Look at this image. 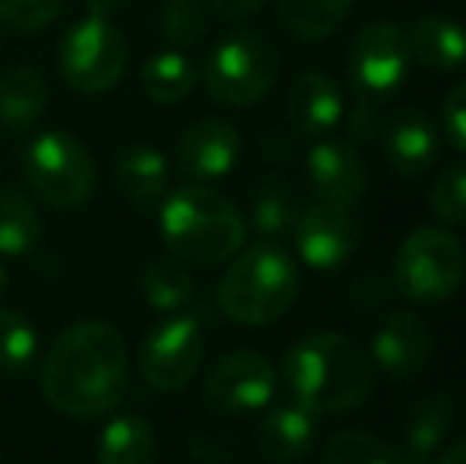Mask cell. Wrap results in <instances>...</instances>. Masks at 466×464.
Returning a JSON list of instances; mask_svg holds the SVG:
<instances>
[{
	"mask_svg": "<svg viewBox=\"0 0 466 464\" xmlns=\"http://www.w3.org/2000/svg\"><path fill=\"white\" fill-rule=\"evenodd\" d=\"M277 391V369L264 353L235 350L209 369L203 382V401L219 414H254L267 407Z\"/></svg>",
	"mask_w": 466,
	"mask_h": 464,
	"instance_id": "cell-11",
	"label": "cell"
},
{
	"mask_svg": "<svg viewBox=\"0 0 466 464\" xmlns=\"http://www.w3.org/2000/svg\"><path fill=\"white\" fill-rule=\"evenodd\" d=\"M374 366L393 378H416L429 366L431 331L416 312H390L371 341Z\"/></svg>",
	"mask_w": 466,
	"mask_h": 464,
	"instance_id": "cell-15",
	"label": "cell"
},
{
	"mask_svg": "<svg viewBox=\"0 0 466 464\" xmlns=\"http://www.w3.org/2000/svg\"><path fill=\"white\" fill-rule=\"evenodd\" d=\"M410 38L393 23H371L352 38L346 55L350 87L362 99H390L410 74Z\"/></svg>",
	"mask_w": 466,
	"mask_h": 464,
	"instance_id": "cell-9",
	"label": "cell"
},
{
	"mask_svg": "<svg viewBox=\"0 0 466 464\" xmlns=\"http://www.w3.org/2000/svg\"><path fill=\"white\" fill-rule=\"evenodd\" d=\"M282 378L295 404L318 417L362 407L374 385L369 353L339 331H320L292 344L282 356Z\"/></svg>",
	"mask_w": 466,
	"mask_h": 464,
	"instance_id": "cell-2",
	"label": "cell"
},
{
	"mask_svg": "<svg viewBox=\"0 0 466 464\" xmlns=\"http://www.w3.org/2000/svg\"><path fill=\"white\" fill-rule=\"evenodd\" d=\"M197 80H200V74H197L194 61L187 55H181V51H159L140 70L143 93L153 102H159V106L185 102L194 93Z\"/></svg>",
	"mask_w": 466,
	"mask_h": 464,
	"instance_id": "cell-26",
	"label": "cell"
},
{
	"mask_svg": "<svg viewBox=\"0 0 466 464\" xmlns=\"http://www.w3.org/2000/svg\"><path fill=\"white\" fill-rule=\"evenodd\" d=\"M264 4L267 0H209L213 13L219 19H226V23H245V19H251Z\"/></svg>",
	"mask_w": 466,
	"mask_h": 464,
	"instance_id": "cell-36",
	"label": "cell"
},
{
	"mask_svg": "<svg viewBox=\"0 0 466 464\" xmlns=\"http://www.w3.org/2000/svg\"><path fill=\"white\" fill-rule=\"evenodd\" d=\"M292 232L301 261L311 264L314 271H337L352 258L359 245V223L352 211L327 204V201L308 204Z\"/></svg>",
	"mask_w": 466,
	"mask_h": 464,
	"instance_id": "cell-12",
	"label": "cell"
},
{
	"mask_svg": "<svg viewBox=\"0 0 466 464\" xmlns=\"http://www.w3.org/2000/svg\"><path fill=\"white\" fill-rule=\"evenodd\" d=\"M143 299L149 303V309L156 312H178L194 299V280L181 267V261L156 258L143 267L140 277Z\"/></svg>",
	"mask_w": 466,
	"mask_h": 464,
	"instance_id": "cell-28",
	"label": "cell"
},
{
	"mask_svg": "<svg viewBox=\"0 0 466 464\" xmlns=\"http://www.w3.org/2000/svg\"><path fill=\"white\" fill-rule=\"evenodd\" d=\"M203 363V328L194 315L159 322L140 347V372L149 388L172 395L197 376Z\"/></svg>",
	"mask_w": 466,
	"mask_h": 464,
	"instance_id": "cell-10",
	"label": "cell"
},
{
	"mask_svg": "<svg viewBox=\"0 0 466 464\" xmlns=\"http://www.w3.org/2000/svg\"><path fill=\"white\" fill-rule=\"evenodd\" d=\"M301 211H305V204H301L299 188L289 179H282V175H270V179L260 181V188L254 191L251 223L267 242H273V239H279V235H289L295 230Z\"/></svg>",
	"mask_w": 466,
	"mask_h": 464,
	"instance_id": "cell-23",
	"label": "cell"
},
{
	"mask_svg": "<svg viewBox=\"0 0 466 464\" xmlns=\"http://www.w3.org/2000/svg\"><path fill=\"white\" fill-rule=\"evenodd\" d=\"M159 230L175 261L194 267L226 264L245 245V220L226 194L200 185H181L159 207Z\"/></svg>",
	"mask_w": 466,
	"mask_h": 464,
	"instance_id": "cell-3",
	"label": "cell"
},
{
	"mask_svg": "<svg viewBox=\"0 0 466 464\" xmlns=\"http://www.w3.org/2000/svg\"><path fill=\"white\" fill-rule=\"evenodd\" d=\"M115 185L140 213H159L168 194V162L153 147H127L115 160Z\"/></svg>",
	"mask_w": 466,
	"mask_h": 464,
	"instance_id": "cell-20",
	"label": "cell"
},
{
	"mask_svg": "<svg viewBox=\"0 0 466 464\" xmlns=\"http://www.w3.org/2000/svg\"><path fill=\"white\" fill-rule=\"evenodd\" d=\"M156 433L143 417L121 414L98 436V464H153Z\"/></svg>",
	"mask_w": 466,
	"mask_h": 464,
	"instance_id": "cell-24",
	"label": "cell"
},
{
	"mask_svg": "<svg viewBox=\"0 0 466 464\" xmlns=\"http://www.w3.org/2000/svg\"><path fill=\"white\" fill-rule=\"evenodd\" d=\"M121 4L124 0H86L89 13H93V16H105V19L115 16V13L121 10Z\"/></svg>",
	"mask_w": 466,
	"mask_h": 464,
	"instance_id": "cell-38",
	"label": "cell"
},
{
	"mask_svg": "<svg viewBox=\"0 0 466 464\" xmlns=\"http://www.w3.org/2000/svg\"><path fill=\"white\" fill-rule=\"evenodd\" d=\"M454 427V401L444 391H429L410 407L400 436V455L406 464H431L444 436Z\"/></svg>",
	"mask_w": 466,
	"mask_h": 464,
	"instance_id": "cell-19",
	"label": "cell"
},
{
	"mask_svg": "<svg viewBox=\"0 0 466 464\" xmlns=\"http://www.w3.org/2000/svg\"><path fill=\"white\" fill-rule=\"evenodd\" d=\"M48 108V80L35 67H13L0 77V124L13 134L32 130Z\"/></svg>",
	"mask_w": 466,
	"mask_h": 464,
	"instance_id": "cell-22",
	"label": "cell"
},
{
	"mask_svg": "<svg viewBox=\"0 0 466 464\" xmlns=\"http://www.w3.org/2000/svg\"><path fill=\"white\" fill-rule=\"evenodd\" d=\"M127 67V38L111 19L93 16L70 26L57 48L61 80L80 96H102L115 89Z\"/></svg>",
	"mask_w": 466,
	"mask_h": 464,
	"instance_id": "cell-8",
	"label": "cell"
},
{
	"mask_svg": "<svg viewBox=\"0 0 466 464\" xmlns=\"http://www.w3.org/2000/svg\"><path fill=\"white\" fill-rule=\"evenodd\" d=\"M286 115L299 134L320 137L333 130L343 118V93L339 83L324 70H305L299 80L289 87Z\"/></svg>",
	"mask_w": 466,
	"mask_h": 464,
	"instance_id": "cell-17",
	"label": "cell"
},
{
	"mask_svg": "<svg viewBox=\"0 0 466 464\" xmlns=\"http://www.w3.org/2000/svg\"><path fill=\"white\" fill-rule=\"evenodd\" d=\"M35 350L38 337L25 315H19L16 309H0V372H23L35 359Z\"/></svg>",
	"mask_w": 466,
	"mask_h": 464,
	"instance_id": "cell-31",
	"label": "cell"
},
{
	"mask_svg": "<svg viewBox=\"0 0 466 464\" xmlns=\"http://www.w3.org/2000/svg\"><path fill=\"white\" fill-rule=\"evenodd\" d=\"M279 77V51L264 32L238 29L219 38L203 61V87L209 99L228 108H248L273 89Z\"/></svg>",
	"mask_w": 466,
	"mask_h": 464,
	"instance_id": "cell-5",
	"label": "cell"
},
{
	"mask_svg": "<svg viewBox=\"0 0 466 464\" xmlns=\"http://www.w3.org/2000/svg\"><path fill=\"white\" fill-rule=\"evenodd\" d=\"M42 239V217L19 188L0 185V254L19 258Z\"/></svg>",
	"mask_w": 466,
	"mask_h": 464,
	"instance_id": "cell-27",
	"label": "cell"
},
{
	"mask_svg": "<svg viewBox=\"0 0 466 464\" xmlns=\"http://www.w3.org/2000/svg\"><path fill=\"white\" fill-rule=\"evenodd\" d=\"M318 436V414L301 404H279L258 423V449L270 464H292L305 459Z\"/></svg>",
	"mask_w": 466,
	"mask_h": 464,
	"instance_id": "cell-18",
	"label": "cell"
},
{
	"mask_svg": "<svg viewBox=\"0 0 466 464\" xmlns=\"http://www.w3.org/2000/svg\"><path fill=\"white\" fill-rule=\"evenodd\" d=\"M23 175L32 194L57 211L83 207L96 191V162L70 130H45L25 147Z\"/></svg>",
	"mask_w": 466,
	"mask_h": 464,
	"instance_id": "cell-6",
	"label": "cell"
},
{
	"mask_svg": "<svg viewBox=\"0 0 466 464\" xmlns=\"http://www.w3.org/2000/svg\"><path fill=\"white\" fill-rule=\"evenodd\" d=\"M429 204L441 223H466V166L448 169L435 181Z\"/></svg>",
	"mask_w": 466,
	"mask_h": 464,
	"instance_id": "cell-33",
	"label": "cell"
},
{
	"mask_svg": "<svg viewBox=\"0 0 466 464\" xmlns=\"http://www.w3.org/2000/svg\"><path fill=\"white\" fill-rule=\"evenodd\" d=\"M324 464H406L397 446L362 429L337 433L324 449Z\"/></svg>",
	"mask_w": 466,
	"mask_h": 464,
	"instance_id": "cell-29",
	"label": "cell"
},
{
	"mask_svg": "<svg viewBox=\"0 0 466 464\" xmlns=\"http://www.w3.org/2000/svg\"><path fill=\"white\" fill-rule=\"evenodd\" d=\"M406 38H410L412 57L435 74H451L466 64V29L451 16L441 13L419 16Z\"/></svg>",
	"mask_w": 466,
	"mask_h": 464,
	"instance_id": "cell-21",
	"label": "cell"
},
{
	"mask_svg": "<svg viewBox=\"0 0 466 464\" xmlns=\"http://www.w3.org/2000/svg\"><path fill=\"white\" fill-rule=\"evenodd\" d=\"M380 140H384L390 169L403 179H419L422 172H429L441 153V137L435 124L416 108H400L393 118H387Z\"/></svg>",
	"mask_w": 466,
	"mask_h": 464,
	"instance_id": "cell-16",
	"label": "cell"
},
{
	"mask_svg": "<svg viewBox=\"0 0 466 464\" xmlns=\"http://www.w3.org/2000/svg\"><path fill=\"white\" fill-rule=\"evenodd\" d=\"M466 271V252L454 232L422 226L400 242L393 258V284L416 305H438L457 293Z\"/></svg>",
	"mask_w": 466,
	"mask_h": 464,
	"instance_id": "cell-7",
	"label": "cell"
},
{
	"mask_svg": "<svg viewBox=\"0 0 466 464\" xmlns=\"http://www.w3.org/2000/svg\"><path fill=\"white\" fill-rule=\"evenodd\" d=\"M64 10V0H0V26L10 32H42Z\"/></svg>",
	"mask_w": 466,
	"mask_h": 464,
	"instance_id": "cell-32",
	"label": "cell"
},
{
	"mask_svg": "<svg viewBox=\"0 0 466 464\" xmlns=\"http://www.w3.org/2000/svg\"><path fill=\"white\" fill-rule=\"evenodd\" d=\"M384 108H380L378 99H362V96H356V106H352L350 118H346V128H350V134L356 137L359 143H371V140H380V134H384Z\"/></svg>",
	"mask_w": 466,
	"mask_h": 464,
	"instance_id": "cell-34",
	"label": "cell"
},
{
	"mask_svg": "<svg viewBox=\"0 0 466 464\" xmlns=\"http://www.w3.org/2000/svg\"><path fill=\"white\" fill-rule=\"evenodd\" d=\"M241 156V137L222 118H203L190 124L178 137L175 147V166L181 175L194 181H213L222 179L235 169Z\"/></svg>",
	"mask_w": 466,
	"mask_h": 464,
	"instance_id": "cell-13",
	"label": "cell"
},
{
	"mask_svg": "<svg viewBox=\"0 0 466 464\" xmlns=\"http://www.w3.org/2000/svg\"><path fill=\"white\" fill-rule=\"evenodd\" d=\"M4 290H6V267L0 264V296H4Z\"/></svg>",
	"mask_w": 466,
	"mask_h": 464,
	"instance_id": "cell-39",
	"label": "cell"
},
{
	"mask_svg": "<svg viewBox=\"0 0 466 464\" xmlns=\"http://www.w3.org/2000/svg\"><path fill=\"white\" fill-rule=\"evenodd\" d=\"M130 369L124 337L108 322H76L48 350L42 366V395L57 414L96 420L127 395Z\"/></svg>",
	"mask_w": 466,
	"mask_h": 464,
	"instance_id": "cell-1",
	"label": "cell"
},
{
	"mask_svg": "<svg viewBox=\"0 0 466 464\" xmlns=\"http://www.w3.org/2000/svg\"><path fill=\"white\" fill-rule=\"evenodd\" d=\"M356 0H277L279 23L301 42H324L343 26Z\"/></svg>",
	"mask_w": 466,
	"mask_h": 464,
	"instance_id": "cell-25",
	"label": "cell"
},
{
	"mask_svg": "<svg viewBox=\"0 0 466 464\" xmlns=\"http://www.w3.org/2000/svg\"><path fill=\"white\" fill-rule=\"evenodd\" d=\"M431 461H435V464H466V439L448 446L441 455H438V459H431Z\"/></svg>",
	"mask_w": 466,
	"mask_h": 464,
	"instance_id": "cell-37",
	"label": "cell"
},
{
	"mask_svg": "<svg viewBox=\"0 0 466 464\" xmlns=\"http://www.w3.org/2000/svg\"><path fill=\"white\" fill-rule=\"evenodd\" d=\"M444 130L451 143L466 153V80L451 89V96L444 99Z\"/></svg>",
	"mask_w": 466,
	"mask_h": 464,
	"instance_id": "cell-35",
	"label": "cell"
},
{
	"mask_svg": "<svg viewBox=\"0 0 466 464\" xmlns=\"http://www.w3.org/2000/svg\"><path fill=\"white\" fill-rule=\"evenodd\" d=\"M156 26H159L162 38L172 42L175 48H194L207 38V10L200 0H162L159 13H156Z\"/></svg>",
	"mask_w": 466,
	"mask_h": 464,
	"instance_id": "cell-30",
	"label": "cell"
},
{
	"mask_svg": "<svg viewBox=\"0 0 466 464\" xmlns=\"http://www.w3.org/2000/svg\"><path fill=\"white\" fill-rule=\"evenodd\" d=\"M295 296H299V267L286 248L267 239L235 254L216 286L222 315L245 328L277 322L289 312Z\"/></svg>",
	"mask_w": 466,
	"mask_h": 464,
	"instance_id": "cell-4",
	"label": "cell"
},
{
	"mask_svg": "<svg viewBox=\"0 0 466 464\" xmlns=\"http://www.w3.org/2000/svg\"><path fill=\"white\" fill-rule=\"evenodd\" d=\"M308 181L318 201L352 211L365 194V162L350 143L320 140L308 153Z\"/></svg>",
	"mask_w": 466,
	"mask_h": 464,
	"instance_id": "cell-14",
	"label": "cell"
}]
</instances>
